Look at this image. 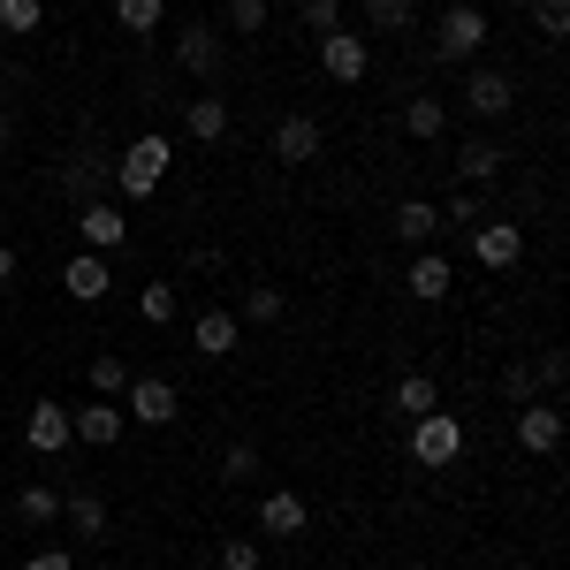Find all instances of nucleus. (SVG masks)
I'll return each instance as SVG.
<instances>
[{
    "label": "nucleus",
    "instance_id": "f257e3e1",
    "mask_svg": "<svg viewBox=\"0 0 570 570\" xmlns=\"http://www.w3.org/2000/svg\"><path fill=\"white\" fill-rule=\"evenodd\" d=\"M168 168H176V145H168V137H137L130 153L115 160V190H122V198H160Z\"/></svg>",
    "mask_w": 570,
    "mask_h": 570
},
{
    "label": "nucleus",
    "instance_id": "f03ea898",
    "mask_svg": "<svg viewBox=\"0 0 570 570\" xmlns=\"http://www.w3.org/2000/svg\"><path fill=\"white\" fill-rule=\"evenodd\" d=\"M411 456H419L426 472H449V464L464 456V419H456V411H426V419H411Z\"/></svg>",
    "mask_w": 570,
    "mask_h": 570
},
{
    "label": "nucleus",
    "instance_id": "7ed1b4c3",
    "mask_svg": "<svg viewBox=\"0 0 570 570\" xmlns=\"http://www.w3.org/2000/svg\"><path fill=\"white\" fill-rule=\"evenodd\" d=\"M480 46H487V8H472V0L441 8V23H434V61H472Z\"/></svg>",
    "mask_w": 570,
    "mask_h": 570
},
{
    "label": "nucleus",
    "instance_id": "20e7f679",
    "mask_svg": "<svg viewBox=\"0 0 570 570\" xmlns=\"http://www.w3.org/2000/svg\"><path fill=\"white\" fill-rule=\"evenodd\" d=\"M176 411H183L176 381H153V373L137 381V373H130V389H122V419H137V426H168Z\"/></svg>",
    "mask_w": 570,
    "mask_h": 570
},
{
    "label": "nucleus",
    "instance_id": "39448f33",
    "mask_svg": "<svg viewBox=\"0 0 570 570\" xmlns=\"http://www.w3.org/2000/svg\"><path fill=\"white\" fill-rule=\"evenodd\" d=\"M320 69H327L335 85H365V69H373V46L357 39V31H320Z\"/></svg>",
    "mask_w": 570,
    "mask_h": 570
},
{
    "label": "nucleus",
    "instance_id": "423d86ee",
    "mask_svg": "<svg viewBox=\"0 0 570 570\" xmlns=\"http://www.w3.org/2000/svg\"><path fill=\"white\" fill-rule=\"evenodd\" d=\"M518 107V85H510V69H472L464 77V115H480V122H502Z\"/></svg>",
    "mask_w": 570,
    "mask_h": 570
},
{
    "label": "nucleus",
    "instance_id": "0eeeda50",
    "mask_svg": "<svg viewBox=\"0 0 570 570\" xmlns=\"http://www.w3.org/2000/svg\"><path fill=\"white\" fill-rule=\"evenodd\" d=\"M472 259L494 266V274L518 266L525 259V228H518V220H480V228H472Z\"/></svg>",
    "mask_w": 570,
    "mask_h": 570
},
{
    "label": "nucleus",
    "instance_id": "6e6552de",
    "mask_svg": "<svg viewBox=\"0 0 570 570\" xmlns=\"http://www.w3.org/2000/svg\"><path fill=\"white\" fill-rule=\"evenodd\" d=\"M77 236H85V252L107 259V252L130 244V220H122V206H99V198H91V206H77Z\"/></svg>",
    "mask_w": 570,
    "mask_h": 570
},
{
    "label": "nucleus",
    "instance_id": "1a4fd4ad",
    "mask_svg": "<svg viewBox=\"0 0 570 570\" xmlns=\"http://www.w3.org/2000/svg\"><path fill=\"white\" fill-rule=\"evenodd\" d=\"M122 426H130V419H122V403H107V395H91L85 411H69V434L85 441V449H115Z\"/></svg>",
    "mask_w": 570,
    "mask_h": 570
},
{
    "label": "nucleus",
    "instance_id": "9d476101",
    "mask_svg": "<svg viewBox=\"0 0 570 570\" xmlns=\"http://www.w3.org/2000/svg\"><path fill=\"white\" fill-rule=\"evenodd\" d=\"M518 449L525 456H556L563 449V411L556 403H518Z\"/></svg>",
    "mask_w": 570,
    "mask_h": 570
},
{
    "label": "nucleus",
    "instance_id": "9b49d317",
    "mask_svg": "<svg viewBox=\"0 0 570 570\" xmlns=\"http://www.w3.org/2000/svg\"><path fill=\"white\" fill-rule=\"evenodd\" d=\"M23 441H31L39 456H61V449H77V434H69V403H31V419H23Z\"/></svg>",
    "mask_w": 570,
    "mask_h": 570
},
{
    "label": "nucleus",
    "instance_id": "f8f14e48",
    "mask_svg": "<svg viewBox=\"0 0 570 570\" xmlns=\"http://www.w3.org/2000/svg\"><path fill=\"white\" fill-rule=\"evenodd\" d=\"M274 160H282V168L320 160V122H312V115H282V122H274Z\"/></svg>",
    "mask_w": 570,
    "mask_h": 570
},
{
    "label": "nucleus",
    "instance_id": "ddd939ff",
    "mask_svg": "<svg viewBox=\"0 0 570 570\" xmlns=\"http://www.w3.org/2000/svg\"><path fill=\"white\" fill-rule=\"evenodd\" d=\"M61 289H69L77 305H99V297L115 289V274H107V259H99V252H77V259L61 266Z\"/></svg>",
    "mask_w": 570,
    "mask_h": 570
},
{
    "label": "nucleus",
    "instance_id": "4468645a",
    "mask_svg": "<svg viewBox=\"0 0 570 570\" xmlns=\"http://www.w3.org/2000/svg\"><path fill=\"white\" fill-rule=\"evenodd\" d=\"M220 53H228V46H220L214 23H190V31L176 39V61L190 69V77H220Z\"/></svg>",
    "mask_w": 570,
    "mask_h": 570
},
{
    "label": "nucleus",
    "instance_id": "2eb2a0df",
    "mask_svg": "<svg viewBox=\"0 0 570 570\" xmlns=\"http://www.w3.org/2000/svg\"><path fill=\"white\" fill-rule=\"evenodd\" d=\"M449 282H456V266L441 259V252H419V259H411V274H403V289H411L419 305H441V297H449Z\"/></svg>",
    "mask_w": 570,
    "mask_h": 570
},
{
    "label": "nucleus",
    "instance_id": "dca6fc26",
    "mask_svg": "<svg viewBox=\"0 0 570 570\" xmlns=\"http://www.w3.org/2000/svg\"><path fill=\"white\" fill-rule=\"evenodd\" d=\"M99 183H115L107 153H99V160H91V153H69V160H61V190H69L77 206H91V198H99Z\"/></svg>",
    "mask_w": 570,
    "mask_h": 570
},
{
    "label": "nucleus",
    "instance_id": "f3484780",
    "mask_svg": "<svg viewBox=\"0 0 570 570\" xmlns=\"http://www.w3.org/2000/svg\"><path fill=\"white\" fill-rule=\"evenodd\" d=\"M190 351L198 357H228L236 351V312H198V320H190Z\"/></svg>",
    "mask_w": 570,
    "mask_h": 570
},
{
    "label": "nucleus",
    "instance_id": "a211bd4d",
    "mask_svg": "<svg viewBox=\"0 0 570 570\" xmlns=\"http://www.w3.org/2000/svg\"><path fill=\"white\" fill-rule=\"evenodd\" d=\"M305 525H312L305 494H289V487H274V494L259 502V532H282V540H289V532H305Z\"/></svg>",
    "mask_w": 570,
    "mask_h": 570
},
{
    "label": "nucleus",
    "instance_id": "6ab92c4d",
    "mask_svg": "<svg viewBox=\"0 0 570 570\" xmlns=\"http://www.w3.org/2000/svg\"><path fill=\"white\" fill-rule=\"evenodd\" d=\"M441 130H449V99H434V91H419V99L403 107V137H411V145H434Z\"/></svg>",
    "mask_w": 570,
    "mask_h": 570
},
{
    "label": "nucleus",
    "instance_id": "aec40b11",
    "mask_svg": "<svg viewBox=\"0 0 570 570\" xmlns=\"http://www.w3.org/2000/svg\"><path fill=\"white\" fill-rule=\"evenodd\" d=\"M183 130L198 137V145H220V137H228V99H220V91L190 99V107H183Z\"/></svg>",
    "mask_w": 570,
    "mask_h": 570
},
{
    "label": "nucleus",
    "instance_id": "412c9836",
    "mask_svg": "<svg viewBox=\"0 0 570 570\" xmlns=\"http://www.w3.org/2000/svg\"><path fill=\"white\" fill-rule=\"evenodd\" d=\"M395 236H403L411 252H426V244L441 236V214L426 206V198H403V206H395Z\"/></svg>",
    "mask_w": 570,
    "mask_h": 570
},
{
    "label": "nucleus",
    "instance_id": "4be33fe9",
    "mask_svg": "<svg viewBox=\"0 0 570 570\" xmlns=\"http://www.w3.org/2000/svg\"><path fill=\"white\" fill-rule=\"evenodd\" d=\"M389 411H395V419H426V411H441V389L426 381V373H403L395 395H389Z\"/></svg>",
    "mask_w": 570,
    "mask_h": 570
},
{
    "label": "nucleus",
    "instance_id": "5701e85b",
    "mask_svg": "<svg viewBox=\"0 0 570 570\" xmlns=\"http://www.w3.org/2000/svg\"><path fill=\"white\" fill-rule=\"evenodd\" d=\"M494 168H502V145H494V137H464V153H456V176H464V183H487Z\"/></svg>",
    "mask_w": 570,
    "mask_h": 570
},
{
    "label": "nucleus",
    "instance_id": "b1692460",
    "mask_svg": "<svg viewBox=\"0 0 570 570\" xmlns=\"http://www.w3.org/2000/svg\"><path fill=\"white\" fill-rule=\"evenodd\" d=\"M16 518H23V525H53V518H61V494H53V487H46V480H31V487H23V494H16Z\"/></svg>",
    "mask_w": 570,
    "mask_h": 570
},
{
    "label": "nucleus",
    "instance_id": "393cba45",
    "mask_svg": "<svg viewBox=\"0 0 570 570\" xmlns=\"http://www.w3.org/2000/svg\"><path fill=\"white\" fill-rule=\"evenodd\" d=\"M61 518L85 532V540H107V502L99 494H61Z\"/></svg>",
    "mask_w": 570,
    "mask_h": 570
},
{
    "label": "nucleus",
    "instance_id": "a878e982",
    "mask_svg": "<svg viewBox=\"0 0 570 570\" xmlns=\"http://www.w3.org/2000/svg\"><path fill=\"white\" fill-rule=\"evenodd\" d=\"M39 23H46V0H0V31L8 39H31Z\"/></svg>",
    "mask_w": 570,
    "mask_h": 570
},
{
    "label": "nucleus",
    "instance_id": "bb28decb",
    "mask_svg": "<svg viewBox=\"0 0 570 570\" xmlns=\"http://www.w3.org/2000/svg\"><path fill=\"white\" fill-rule=\"evenodd\" d=\"M160 16H168V0H115V23L137 31V39H145V31H160Z\"/></svg>",
    "mask_w": 570,
    "mask_h": 570
},
{
    "label": "nucleus",
    "instance_id": "cd10ccee",
    "mask_svg": "<svg viewBox=\"0 0 570 570\" xmlns=\"http://www.w3.org/2000/svg\"><path fill=\"white\" fill-rule=\"evenodd\" d=\"M122 389H130V365L122 357H91V395H107V403H122Z\"/></svg>",
    "mask_w": 570,
    "mask_h": 570
},
{
    "label": "nucleus",
    "instance_id": "c85d7f7f",
    "mask_svg": "<svg viewBox=\"0 0 570 570\" xmlns=\"http://www.w3.org/2000/svg\"><path fill=\"white\" fill-rule=\"evenodd\" d=\"M441 214V228H480V190H472V183H456V198H449V206H434Z\"/></svg>",
    "mask_w": 570,
    "mask_h": 570
},
{
    "label": "nucleus",
    "instance_id": "c756f323",
    "mask_svg": "<svg viewBox=\"0 0 570 570\" xmlns=\"http://www.w3.org/2000/svg\"><path fill=\"white\" fill-rule=\"evenodd\" d=\"M220 480H228V487H252V480H259V449H252V441H228V456H220Z\"/></svg>",
    "mask_w": 570,
    "mask_h": 570
},
{
    "label": "nucleus",
    "instance_id": "7c9ffc66",
    "mask_svg": "<svg viewBox=\"0 0 570 570\" xmlns=\"http://www.w3.org/2000/svg\"><path fill=\"white\" fill-rule=\"evenodd\" d=\"M282 305H289V297H282V289H244V312H236V320H252V327H274V320H282Z\"/></svg>",
    "mask_w": 570,
    "mask_h": 570
},
{
    "label": "nucleus",
    "instance_id": "2f4dec72",
    "mask_svg": "<svg viewBox=\"0 0 570 570\" xmlns=\"http://www.w3.org/2000/svg\"><path fill=\"white\" fill-rule=\"evenodd\" d=\"M365 23H373V31H411V0H365Z\"/></svg>",
    "mask_w": 570,
    "mask_h": 570
},
{
    "label": "nucleus",
    "instance_id": "473e14b6",
    "mask_svg": "<svg viewBox=\"0 0 570 570\" xmlns=\"http://www.w3.org/2000/svg\"><path fill=\"white\" fill-rule=\"evenodd\" d=\"M228 31H236V39H259L266 31V0H228Z\"/></svg>",
    "mask_w": 570,
    "mask_h": 570
},
{
    "label": "nucleus",
    "instance_id": "72a5a7b5",
    "mask_svg": "<svg viewBox=\"0 0 570 570\" xmlns=\"http://www.w3.org/2000/svg\"><path fill=\"white\" fill-rule=\"evenodd\" d=\"M137 312H145L153 327H168V320H176V289H168V282H153V289L137 297Z\"/></svg>",
    "mask_w": 570,
    "mask_h": 570
},
{
    "label": "nucleus",
    "instance_id": "f704fd0d",
    "mask_svg": "<svg viewBox=\"0 0 570 570\" xmlns=\"http://www.w3.org/2000/svg\"><path fill=\"white\" fill-rule=\"evenodd\" d=\"M220 570H259V540L228 532V540H220Z\"/></svg>",
    "mask_w": 570,
    "mask_h": 570
},
{
    "label": "nucleus",
    "instance_id": "c9c22d12",
    "mask_svg": "<svg viewBox=\"0 0 570 570\" xmlns=\"http://www.w3.org/2000/svg\"><path fill=\"white\" fill-rule=\"evenodd\" d=\"M532 23H540V39H570V8H563V0H540Z\"/></svg>",
    "mask_w": 570,
    "mask_h": 570
},
{
    "label": "nucleus",
    "instance_id": "e433bc0d",
    "mask_svg": "<svg viewBox=\"0 0 570 570\" xmlns=\"http://www.w3.org/2000/svg\"><path fill=\"white\" fill-rule=\"evenodd\" d=\"M305 23L312 31H343V0H305Z\"/></svg>",
    "mask_w": 570,
    "mask_h": 570
},
{
    "label": "nucleus",
    "instance_id": "4c0bfd02",
    "mask_svg": "<svg viewBox=\"0 0 570 570\" xmlns=\"http://www.w3.org/2000/svg\"><path fill=\"white\" fill-rule=\"evenodd\" d=\"M502 389H510V403H532V389H540V373H532V365H510V373H502Z\"/></svg>",
    "mask_w": 570,
    "mask_h": 570
},
{
    "label": "nucleus",
    "instance_id": "58836bf2",
    "mask_svg": "<svg viewBox=\"0 0 570 570\" xmlns=\"http://www.w3.org/2000/svg\"><path fill=\"white\" fill-rule=\"evenodd\" d=\"M23 570H77L69 548H39V556H23Z\"/></svg>",
    "mask_w": 570,
    "mask_h": 570
},
{
    "label": "nucleus",
    "instance_id": "ea45409f",
    "mask_svg": "<svg viewBox=\"0 0 570 570\" xmlns=\"http://www.w3.org/2000/svg\"><path fill=\"white\" fill-rule=\"evenodd\" d=\"M532 373H540V381H548V389H563V373H570V357H563V351H548V357H540V365H532Z\"/></svg>",
    "mask_w": 570,
    "mask_h": 570
},
{
    "label": "nucleus",
    "instance_id": "a19ab883",
    "mask_svg": "<svg viewBox=\"0 0 570 570\" xmlns=\"http://www.w3.org/2000/svg\"><path fill=\"white\" fill-rule=\"evenodd\" d=\"M8 274H16V244H0V282H8Z\"/></svg>",
    "mask_w": 570,
    "mask_h": 570
},
{
    "label": "nucleus",
    "instance_id": "79ce46f5",
    "mask_svg": "<svg viewBox=\"0 0 570 570\" xmlns=\"http://www.w3.org/2000/svg\"><path fill=\"white\" fill-rule=\"evenodd\" d=\"M0 145H8V107H0Z\"/></svg>",
    "mask_w": 570,
    "mask_h": 570
},
{
    "label": "nucleus",
    "instance_id": "37998d69",
    "mask_svg": "<svg viewBox=\"0 0 570 570\" xmlns=\"http://www.w3.org/2000/svg\"><path fill=\"white\" fill-rule=\"evenodd\" d=\"M395 570H426V563H395Z\"/></svg>",
    "mask_w": 570,
    "mask_h": 570
}]
</instances>
